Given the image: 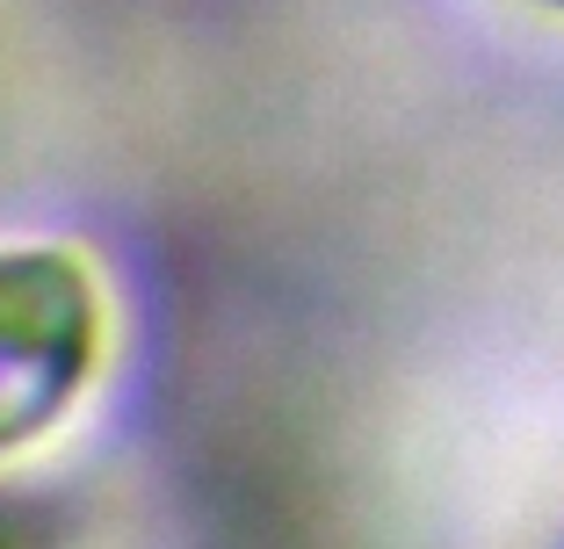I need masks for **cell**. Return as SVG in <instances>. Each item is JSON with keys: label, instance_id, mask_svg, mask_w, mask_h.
<instances>
[{"label": "cell", "instance_id": "cell-1", "mask_svg": "<svg viewBox=\"0 0 564 549\" xmlns=\"http://www.w3.org/2000/svg\"><path fill=\"white\" fill-rule=\"evenodd\" d=\"M101 362V297L73 253H0V455L73 413Z\"/></svg>", "mask_w": 564, "mask_h": 549}, {"label": "cell", "instance_id": "cell-2", "mask_svg": "<svg viewBox=\"0 0 564 549\" xmlns=\"http://www.w3.org/2000/svg\"><path fill=\"white\" fill-rule=\"evenodd\" d=\"M0 549H36V528L22 514H8V506H0Z\"/></svg>", "mask_w": 564, "mask_h": 549}]
</instances>
